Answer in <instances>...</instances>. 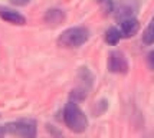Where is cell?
I'll list each match as a JSON object with an SVG mask.
<instances>
[{
    "instance_id": "6da1fadb",
    "label": "cell",
    "mask_w": 154,
    "mask_h": 138,
    "mask_svg": "<svg viewBox=\"0 0 154 138\" xmlns=\"http://www.w3.org/2000/svg\"><path fill=\"white\" fill-rule=\"evenodd\" d=\"M63 121L75 134H82L88 128V118L75 101H69L63 108Z\"/></svg>"
},
{
    "instance_id": "7a4b0ae2",
    "label": "cell",
    "mask_w": 154,
    "mask_h": 138,
    "mask_svg": "<svg viewBox=\"0 0 154 138\" xmlns=\"http://www.w3.org/2000/svg\"><path fill=\"white\" fill-rule=\"evenodd\" d=\"M89 39V30L85 26H74L69 27L66 30L60 33L58 43L63 48H79V46L85 45Z\"/></svg>"
},
{
    "instance_id": "3957f363",
    "label": "cell",
    "mask_w": 154,
    "mask_h": 138,
    "mask_svg": "<svg viewBox=\"0 0 154 138\" xmlns=\"http://www.w3.org/2000/svg\"><path fill=\"white\" fill-rule=\"evenodd\" d=\"M6 132L19 138H36L38 127L33 119H19L5 124Z\"/></svg>"
},
{
    "instance_id": "277c9868",
    "label": "cell",
    "mask_w": 154,
    "mask_h": 138,
    "mask_svg": "<svg viewBox=\"0 0 154 138\" xmlns=\"http://www.w3.org/2000/svg\"><path fill=\"white\" fill-rule=\"evenodd\" d=\"M107 68L111 73H118V75H125L128 73L130 65L125 58V55L121 51H111L108 53Z\"/></svg>"
},
{
    "instance_id": "5b68a950",
    "label": "cell",
    "mask_w": 154,
    "mask_h": 138,
    "mask_svg": "<svg viewBox=\"0 0 154 138\" xmlns=\"http://www.w3.org/2000/svg\"><path fill=\"white\" fill-rule=\"evenodd\" d=\"M138 10V5L135 3L134 0H121L117 5L114 3V14L115 17L120 20L128 19V17H135L134 14Z\"/></svg>"
},
{
    "instance_id": "8992f818",
    "label": "cell",
    "mask_w": 154,
    "mask_h": 138,
    "mask_svg": "<svg viewBox=\"0 0 154 138\" xmlns=\"http://www.w3.org/2000/svg\"><path fill=\"white\" fill-rule=\"evenodd\" d=\"M118 29H120L122 39H130L134 35H137L138 29H140V22L137 17H128V19L121 20Z\"/></svg>"
},
{
    "instance_id": "52a82bcc",
    "label": "cell",
    "mask_w": 154,
    "mask_h": 138,
    "mask_svg": "<svg viewBox=\"0 0 154 138\" xmlns=\"http://www.w3.org/2000/svg\"><path fill=\"white\" fill-rule=\"evenodd\" d=\"M0 19H3L7 23H12V25H17V26H22L26 23V17L23 14H20L19 12L9 9V7H0Z\"/></svg>"
},
{
    "instance_id": "ba28073f",
    "label": "cell",
    "mask_w": 154,
    "mask_h": 138,
    "mask_svg": "<svg viewBox=\"0 0 154 138\" xmlns=\"http://www.w3.org/2000/svg\"><path fill=\"white\" fill-rule=\"evenodd\" d=\"M45 22L49 25H60L63 20H65V12L60 10V9H49L46 13H45Z\"/></svg>"
},
{
    "instance_id": "9c48e42d",
    "label": "cell",
    "mask_w": 154,
    "mask_h": 138,
    "mask_svg": "<svg viewBox=\"0 0 154 138\" xmlns=\"http://www.w3.org/2000/svg\"><path fill=\"white\" fill-rule=\"evenodd\" d=\"M121 39H122V36H121V32L118 27H115V26L108 27L107 32H105V42H107L108 45H111V46L118 45V42Z\"/></svg>"
},
{
    "instance_id": "30bf717a",
    "label": "cell",
    "mask_w": 154,
    "mask_h": 138,
    "mask_svg": "<svg viewBox=\"0 0 154 138\" xmlns=\"http://www.w3.org/2000/svg\"><path fill=\"white\" fill-rule=\"evenodd\" d=\"M143 43L147 46L154 45V14L148 23V26L146 27V30L143 32Z\"/></svg>"
},
{
    "instance_id": "8fae6325",
    "label": "cell",
    "mask_w": 154,
    "mask_h": 138,
    "mask_svg": "<svg viewBox=\"0 0 154 138\" xmlns=\"http://www.w3.org/2000/svg\"><path fill=\"white\" fill-rule=\"evenodd\" d=\"M98 3L102 6L105 13H111L114 10V2L112 0H98Z\"/></svg>"
},
{
    "instance_id": "7c38bea8",
    "label": "cell",
    "mask_w": 154,
    "mask_h": 138,
    "mask_svg": "<svg viewBox=\"0 0 154 138\" xmlns=\"http://www.w3.org/2000/svg\"><path fill=\"white\" fill-rule=\"evenodd\" d=\"M13 6H17V7H23V6H27L30 3V0H9Z\"/></svg>"
},
{
    "instance_id": "4fadbf2b",
    "label": "cell",
    "mask_w": 154,
    "mask_h": 138,
    "mask_svg": "<svg viewBox=\"0 0 154 138\" xmlns=\"http://www.w3.org/2000/svg\"><path fill=\"white\" fill-rule=\"evenodd\" d=\"M147 63H148V68L154 72V49L147 55Z\"/></svg>"
},
{
    "instance_id": "5bb4252c",
    "label": "cell",
    "mask_w": 154,
    "mask_h": 138,
    "mask_svg": "<svg viewBox=\"0 0 154 138\" xmlns=\"http://www.w3.org/2000/svg\"><path fill=\"white\" fill-rule=\"evenodd\" d=\"M48 130L52 132V135H54L55 138H62V134H60V131H59V130H56L54 125H48Z\"/></svg>"
},
{
    "instance_id": "9a60e30c",
    "label": "cell",
    "mask_w": 154,
    "mask_h": 138,
    "mask_svg": "<svg viewBox=\"0 0 154 138\" xmlns=\"http://www.w3.org/2000/svg\"><path fill=\"white\" fill-rule=\"evenodd\" d=\"M98 109H100V111H98V114H102V112L105 111V109H107V101H105V99H102V101H100V102H98Z\"/></svg>"
},
{
    "instance_id": "2e32d148",
    "label": "cell",
    "mask_w": 154,
    "mask_h": 138,
    "mask_svg": "<svg viewBox=\"0 0 154 138\" xmlns=\"http://www.w3.org/2000/svg\"><path fill=\"white\" fill-rule=\"evenodd\" d=\"M6 128H5V125H0V138H5V135H6Z\"/></svg>"
},
{
    "instance_id": "e0dca14e",
    "label": "cell",
    "mask_w": 154,
    "mask_h": 138,
    "mask_svg": "<svg viewBox=\"0 0 154 138\" xmlns=\"http://www.w3.org/2000/svg\"><path fill=\"white\" fill-rule=\"evenodd\" d=\"M144 138H154V135H153V134H147Z\"/></svg>"
}]
</instances>
